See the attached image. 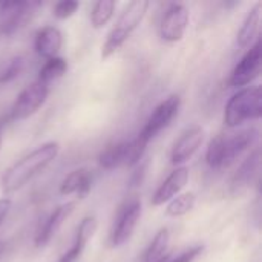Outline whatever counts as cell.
<instances>
[{
    "mask_svg": "<svg viewBox=\"0 0 262 262\" xmlns=\"http://www.w3.org/2000/svg\"><path fill=\"white\" fill-rule=\"evenodd\" d=\"M60 154L58 141H48L15 161L11 167L5 170L0 178V189L3 195L15 193L23 189L29 181L40 175Z\"/></svg>",
    "mask_w": 262,
    "mask_h": 262,
    "instance_id": "1",
    "label": "cell"
},
{
    "mask_svg": "<svg viewBox=\"0 0 262 262\" xmlns=\"http://www.w3.org/2000/svg\"><path fill=\"white\" fill-rule=\"evenodd\" d=\"M149 6L150 3L147 0H134L126 5L101 46V60H107L109 57H112L130 38L134 31L144 20Z\"/></svg>",
    "mask_w": 262,
    "mask_h": 262,
    "instance_id": "2",
    "label": "cell"
},
{
    "mask_svg": "<svg viewBox=\"0 0 262 262\" xmlns=\"http://www.w3.org/2000/svg\"><path fill=\"white\" fill-rule=\"evenodd\" d=\"M262 115L261 86L241 88L230 97L224 109V124L235 129L246 121L259 120Z\"/></svg>",
    "mask_w": 262,
    "mask_h": 262,
    "instance_id": "3",
    "label": "cell"
},
{
    "mask_svg": "<svg viewBox=\"0 0 262 262\" xmlns=\"http://www.w3.org/2000/svg\"><path fill=\"white\" fill-rule=\"evenodd\" d=\"M147 144L149 143L141 140L138 135L134 140L111 144L98 155V164L104 170H114L121 166L134 167L144 160Z\"/></svg>",
    "mask_w": 262,
    "mask_h": 262,
    "instance_id": "4",
    "label": "cell"
},
{
    "mask_svg": "<svg viewBox=\"0 0 262 262\" xmlns=\"http://www.w3.org/2000/svg\"><path fill=\"white\" fill-rule=\"evenodd\" d=\"M143 212V204L140 196L134 195L127 198L117 210L111 232H109V246L117 249L124 246L134 235Z\"/></svg>",
    "mask_w": 262,
    "mask_h": 262,
    "instance_id": "5",
    "label": "cell"
},
{
    "mask_svg": "<svg viewBox=\"0 0 262 262\" xmlns=\"http://www.w3.org/2000/svg\"><path fill=\"white\" fill-rule=\"evenodd\" d=\"M48 95H49V84L40 80L32 81L17 95L9 112L11 120L21 121V120L32 117L45 106Z\"/></svg>",
    "mask_w": 262,
    "mask_h": 262,
    "instance_id": "6",
    "label": "cell"
},
{
    "mask_svg": "<svg viewBox=\"0 0 262 262\" xmlns=\"http://www.w3.org/2000/svg\"><path fill=\"white\" fill-rule=\"evenodd\" d=\"M262 71V49L261 40H256L250 49L243 55L238 64L233 68L229 84L232 88H247L256 78H259Z\"/></svg>",
    "mask_w": 262,
    "mask_h": 262,
    "instance_id": "7",
    "label": "cell"
},
{
    "mask_svg": "<svg viewBox=\"0 0 262 262\" xmlns=\"http://www.w3.org/2000/svg\"><path fill=\"white\" fill-rule=\"evenodd\" d=\"M181 106V98L180 95H169L167 98H164L149 115L144 127L141 129V132L138 134L144 141H150L154 137H157L163 129H166L172 120L177 117L178 111Z\"/></svg>",
    "mask_w": 262,
    "mask_h": 262,
    "instance_id": "8",
    "label": "cell"
},
{
    "mask_svg": "<svg viewBox=\"0 0 262 262\" xmlns=\"http://www.w3.org/2000/svg\"><path fill=\"white\" fill-rule=\"evenodd\" d=\"M190 21V11L187 6L173 3L164 12L160 21V37L167 43H177L183 40Z\"/></svg>",
    "mask_w": 262,
    "mask_h": 262,
    "instance_id": "9",
    "label": "cell"
},
{
    "mask_svg": "<svg viewBox=\"0 0 262 262\" xmlns=\"http://www.w3.org/2000/svg\"><path fill=\"white\" fill-rule=\"evenodd\" d=\"M40 6L34 2H3L0 3V34L11 35L31 15L32 9Z\"/></svg>",
    "mask_w": 262,
    "mask_h": 262,
    "instance_id": "10",
    "label": "cell"
},
{
    "mask_svg": "<svg viewBox=\"0 0 262 262\" xmlns=\"http://www.w3.org/2000/svg\"><path fill=\"white\" fill-rule=\"evenodd\" d=\"M75 206H77L75 201H69V203L58 206L57 209H54V212L49 213V216L43 221V224H40V227L35 233V238H34L35 247H45L46 244H49V241L57 235V232L61 229V226L74 213Z\"/></svg>",
    "mask_w": 262,
    "mask_h": 262,
    "instance_id": "11",
    "label": "cell"
},
{
    "mask_svg": "<svg viewBox=\"0 0 262 262\" xmlns=\"http://www.w3.org/2000/svg\"><path fill=\"white\" fill-rule=\"evenodd\" d=\"M203 140H204V129L201 126H193L186 132H183L172 147L170 163L173 166H180L189 161L201 147Z\"/></svg>",
    "mask_w": 262,
    "mask_h": 262,
    "instance_id": "12",
    "label": "cell"
},
{
    "mask_svg": "<svg viewBox=\"0 0 262 262\" xmlns=\"http://www.w3.org/2000/svg\"><path fill=\"white\" fill-rule=\"evenodd\" d=\"M189 183V167L186 166H180L177 167L155 190V193L152 195V206L158 207L163 206L164 203H169L170 200H173L177 195L181 193V190L186 187V184Z\"/></svg>",
    "mask_w": 262,
    "mask_h": 262,
    "instance_id": "13",
    "label": "cell"
},
{
    "mask_svg": "<svg viewBox=\"0 0 262 262\" xmlns=\"http://www.w3.org/2000/svg\"><path fill=\"white\" fill-rule=\"evenodd\" d=\"M259 167H261V149L256 147L244 161L243 164L239 166L238 172L235 173L232 183H230V190L233 195H239L243 192H246L253 180L256 178L258 172H259Z\"/></svg>",
    "mask_w": 262,
    "mask_h": 262,
    "instance_id": "14",
    "label": "cell"
},
{
    "mask_svg": "<svg viewBox=\"0 0 262 262\" xmlns=\"http://www.w3.org/2000/svg\"><path fill=\"white\" fill-rule=\"evenodd\" d=\"M61 46H63V34L57 26L48 25L37 31L34 38V49L40 57L46 60L58 57Z\"/></svg>",
    "mask_w": 262,
    "mask_h": 262,
    "instance_id": "15",
    "label": "cell"
},
{
    "mask_svg": "<svg viewBox=\"0 0 262 262\" xmlns=\"http://www.w3.org/2000/svg\"><path fill=\"white\" fill-rule=\"evenodd\" d=\"M259 137V130L256 127L241 129L232 137L226 135V161L224 167L233 164L247 149H250Z\"/></svg>",
    "mask_w": 262,
    "mask_h": 262,
    "instance_id": "16",
    "label": "cell"
},
{
    "mask_svg": "<svg viewBox=\"0 0 262 262\" xmlns=\"http://www.w3.org/2000/svg\"><path fill=\"white\" fill-rule=\"evenodd\" d=\"M97 227H98V223H97V218L89 215V216H84L81 220V223L78 224L77 227V232H75V238H74V243L72 246L69 247V250L63 255L64 258H68L69 261L78 262L88 243L92 239V236L95 235L97 232Z\"/></svg>",
    "mask_w": 262,
    "mask_h": 262,
    "instance_id": "17",
    "label": "cell"
},
{
    "mask_svg": "<svg viewBox=\"0 0 262 262\" xmlns=\"http://www.w3.org/2000/svg\"><path fill=\"white\" fill-rule=\"evenodd\" d=\"M92 187V178L91 173L86 169H77L72 170L60 184V193L63 196L77 195L80 200L86 198Z\"/></svg>",
    "mask_w": 262,
    "mask_h": 262,
    "instance_id": "18",
    "label": "cell"
},
{
    "mask_svg": "<svg viewBox=\"0 0 262 262\" xmlns=\"http://www.w3.org/2000/svg\"><path fill=\"white\" fill-rule=\"evenodd\" d=\"M261 17H262V3L256 2L250 11L247 12L241 29L238 32V45L241 48H250L253 45V41L256 40L258 34H259V26H261Z\"/></svg>",
    "mask_w": 262,
    "mask_h": 262,
    "instance_id": "19",
    "label": "cell"
},
{
    "mask_svg": "<svg viewBox=\"0 0 262 262\" xmlns=\"http://www.w3.org/2000/svg\"><path fill=\"white\" fill-rule=\"evenodd\" d=\"M170 243V232L167 227H161L157 235L154 236V239L149 243V246L146 247L144 253H143V262H157L161 259L166 255V250L169 247Z\"/></svg>",
    "mask_w": 262,
    "mask_h": 262,
    "instance_id": "20",
    "label": "cell"
},
{
    "mask_svg": "<svg viewBox=\"0 0 262 262\" xmlns=\"http://www.w3.org/2000/svg\"><path fill=\"white\" fill-rule=\"evenodd\" d=\"M195 203H196V195L193 192L180 193L173 200L169 201L166 207V215L169 218H181L193 210Z\"/></svg>",
    "mask_w": 262,
    "mask_h": 262,
    "instance_id": "21",
    "label": "cell"
},
{
    "mask_svg": "<svg viewBox=\"0 0 262 262\" xmlns=\"http://www.w3.org/2000/svg\"><path fill=\"white\" fill-rule=\"evenodd\" d=\"M68 71V61L63 57H54L51 60H46L45 64L41 66L40 72H38V78L40 81L51 84L52 81L61 78Z\"/></svg>",
    "mask_w": 262,
    "mask_h": 262,
    "instance_id": "22",
    "label": "cell"
},
{
    "mask_svg": "<svg viewBox=\"0 0 262 262\" xmlns=\"http://www.w3.org/2000/svg\"><path fill=\"white\" fill-rule=\"evenodd\" d=\"M224 161H226V135H216L209 143L206 152V163L212 169H223Z\"/></svg>",
    "mask_w": 262,
    "mask_h": 262,
    "instance_id": "23",
    "label": "cell"
},
{
    "mask_svg": "<svg viewBox=\"0 0 262 262\" xmlns=\"http://www.w3.org/2000/svg\"><path fill=\"white\" fill-rule=\"evenodd\" d=\"M115 11V2L114 0H98L94 3L92 11H91V25L95 29H101L104 28Z\"/></svg>",
    "mask_w": 262,
    "mask_h": 262,
    "instance_id": "24",
    "label": "cell"
},
{
    "mask_svg": "<svg viewBox=\"0 0 262 262\" xmlns=\"http://www.w3.org/2000/svg\"><path fill=\"white\" fill-rule=\"evenodd\" d=\"M23 68H25V58L21 55H15L6 60L0 66V84H6L15 80L21 74Z\"/></svg>",
    "mask_w": 262,
    "mask_h": 262,
    "instance_id": "25",
    "label": "cell"
},
{
    "mask_svg": "<svg viewBox=\"0 0 262 262\" xmlns=\"http://www.w3.org/2000/svg\"><path fill=\"white\" fill-rule=\"evenodd\" d=\"M78 8H80V2H75V0H61V2L55 3V6L52 9V14L58 20H68V18H71L77 12Z\"/></svg>",
    "mask_w": 262,
    "mask_h": 262,
    "instance_id": "26",
    "label": "cell"
},
{
    "mask_svg": "<svg viewBox=\"0 0 262 262\" xmlns=\"http://www.w3.org/2000/svg\"><path fill=\"white\" fill-rule=\"evenodd\" d=\"M11 209H12V200L8 198V196L0 198V226H2V224L5 223V220L8 218Z\"/></svg>",
    "mask_w": 262,
    "mask_h": 262,
    "instance_id": "27",
    "label": "cell"
},
{
    "mask_svg": "<svg viewBox=\"0 0 262 262\" xmlns=\"http://www.w3.org/2000/svg\"><path fill=\"white\" fill-rule=\"evenodd\" d=\"M5 250H6V243H3V241H0V256L5 253Z\"/></svg>",
    "mask_w": 262,
    "mask_h": 262,
    "instance_id": "28",
    "label": "cell"
},
{
    "mask_svg": "<svg viewBox=\"0 0 262 262\" xmlns=\"http://www.w3.org/2000/svg\"><path fill=\"white\" fill-rule=\"evenodd\" d=\"M167 259H169V255L166 253V255H164V256H163L161 259H158V261H157V262H167Z\"/></svg>",
    "mask_w": 262,
    "mask_h": 262,
    "instance_id": "29",
    "label": "cell"
},
{
    "mask_svg": "<svg viewBox=\"0 0 262 262\" xmlns=\"http://www.w3.org/2000/svg\"><path fill=\"white\" fill-rule=\"evenodd\" d=\"M0 147H2V123H0Z\"/></svg>",
    "mask_w": 262,
    "mask_h": 262,
    "instance_id": "30",
    "label": "cell"
},
{
    "mask_svg": "<svg viewBox=\"0 0 262 262\" xmlns=\"http://www.w3.org/2000/svg\"><path fill=\"white\" fill-rule=\"evenodd\" d=\"M58 262H71V261H68V259H64V258H60V261Z\"/></svg>",
    "mask_w": 262,
    "mask_h": 262,
    "instance_id": "31",
    "label": "cell"
}]
</instances>
